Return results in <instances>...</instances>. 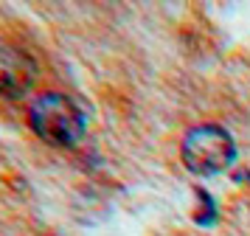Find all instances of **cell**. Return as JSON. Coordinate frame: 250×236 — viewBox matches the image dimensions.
Returning a JSON list of instances; mask_svg holds the SVG:
<instances>
[{"mask_svg":"<svg viewBox=\"0 0 250 236\" xmlns=\"http://www.w3.org/2000/svg\"><path fill=\"white\" fill-rule=\"evenodd\" d=\"M28 124L45 144L51 146H76L84 138L87 129V115L76 101L57 93V90H48L40 93L31 107H28Z\"/></svg>","mask_w":250,"mask_h":236,"instance_id":"6da1fadb","label":"cell"},{"mask_svg":"<svg viewBox=\"0 0 250 236\" xmlns=\"http://www.w3.org/2000/svg\"><path fill=\"white\" fill-rule=\"evenodd\" d=\"M180 157L186 169L194 174H219L225 172L233 157H236V144L228 129H222L219 124H200L191 127L180 144Z\"/></svg>","mask_w":250,"mask_h":236,"instance_id":"7a4b0ae2","label":"cell"},{"mask_svg":"<svg viewBox=\"0 0 250 236\" xmlns=\"http://www.w3.org/2000/svg\"><path fill=\"white\" fill-rule=\"evenodd\" d=\"M37 82V62L23 48L0 40V99H23Z\"/></svg>","mask_w":250,"mask_h":236,"instance_id":"3957f363","label":"cell"}]
</instances>
